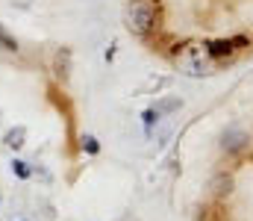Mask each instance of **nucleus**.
Segmentation results:
<instances>
[{
    "mask_svg": "<svg viewBox=\"0 0 253 221\" xmlns=\"http://www.w3.org/2000/svg\"><path fill=\"white\" fill-rule=\"evenodd\" d=\"M153 109H156L159 118H165V115L180 112V109H183V100H180V97H159V100L153 103Z\"/></svg>",
    "mask_w": 253,
    "mask_h": 221,
    "instance_id": "nucleus-5",
    "label": "nucleus"
},
{
    "mask_svg": "<svg viewBox=\"0 0 253 221\" xmlns=\"http://www.w3.org/2000/svg\"><path fill=\"white\" fill-rule=\"evenodd\" d=\"M53 77L62 83H68V77H71V50L68 47L56 50V56H53Z\"/></svg>",
    "mask_w": 253,
    "mask_h": 221,
    "instance_id": "nucleus-4",
    "label": "nucleus"
},
{
    "mask_svg": "<svg viewBox=\"0 0 253 221\" xmlns=\"http://www.w3.org/2000/svg\"><path fill=\"white\" fill-rule=\"evenodd\" d=\"M233 192V177L230 174H218L215 180H212V195L215 198H227Z\"/></svg>",
    "mask_w": 253,
    "mask_h": 221,
    "instance_id": "nucleus-6",
    "label": "nucleus"
},
{
    "mask_svg": "<svg viewBox=\"0 0 253 221\" xmlns=\"http://www.w3.org/2000/svg\"><path fill=\"white\" fill-rule=\"evenodd\" d=\"M0 50H9V53H18V42H15V39H12V36H9V33L3 30V27H0Z\"/></svg>",
    "mask_w": 253,
    "mask_h": 221,
    "instance_id": "nucleus-9",
    "label": "nucleus"
},
{
    "mask_svg": "<svg viewBox=\"0 0 253 221\" xmlns=\"http://www.w3.org/2000/svg\"><path fill=\"white\" fill-rule=\"evenodd\" d=\"M248 147H251V133H248L245 127L233 124V127L224 130V136H221V150H224V153L239 156V153H245Z\"/></svg>",
    "mask_w": 253,
    "mask_h": 221,
    "instance_id": "nucleus-2",
    "label": "nucleus"
},
{
    "mask_svg": "<svg viewBox=\"0 0 253 221\" xmlns=\"http://www.w3.org/2000/svg\"><path fill=\"white\" fill-rule=\"evenodd\" d=\"M242 44H245V39H218V42H209L206 44V56L224 59V56H233Z\"/></svg>",
    "mask_w": 253,
    "mask_h": 221,
    "instance_id": "nucleus-3",
    "label": "nucleus"
},
{
    "mask_svg": "<svg viewBox=\"0 0 253 221\" xmlns=\"http://www.w3.org/2000/svg\"><path fill=\"white\" fill-rule=\"evenodd\" d=\"M21 221H30V219H21Z\"/></svg>",
    "mask_w": 253,
    "mask_h": 221,
    "instance_id": "nucleus-12",
    "label": "nucleus"
},
{
    "mask_svg": "<svg viewBox=\"0 0 253 221\" xmlns=\"http://www.w3.org/2000/svg\"><path fill=\"white\" fill-rule=\"evenodd\" d=\"M80 147H83V153H91V156H94V153L100 150V142H97L94 136H83V142H80Z\"/></svg>",
    "mask_w": 253,
    "mask_h": 221,
    "instance_id": "nucleus-11",
    "label": "nucleus"
},
{
    "mask_svg": "<svg viewBox=\"0 0 253 221\" xmlns=\"http://www.w3.org/2000/svg\"><path fill=\"white\" fill-rule=\"evenodd\" d=\"M24 139H27V127H12V130L3 136V145L12 147V150H18V147H24Z\"/></svg>",
    "mask_w": 253,
    "mask_h": 221,
    "instance_id": "nucleus-7",
    "label": "nucleus"
},
{
    "mask_svg": "<svg viewBox=\"0 0 253 221\" xmlns=\"http://www.w3.org/2000/svg\"><path fill=\"white\" fill-rule=\"evenodd\" d=\"M126 27L135 36H147L156 27V6L150 0H132L126 6Z\"/></svg>",
    "mask_w": 253,
    "mask_h": 221,
    "instance_id": "nucleus-1",
    "label": "nucleus"
},
{
    "mask_svg": "<svg viewBox=\"0 0 253 221\" xmlns=\"http://www.w3.org/2000/svg\"><path fill=\"white\" fill-rule=\"evenodd\" d=\"M141 121H144V130L150 133V130H153V127L159 124V115H156V109H153V106H150V109H144V115H141Z\"/></svg>",
    "mask_w": 253,
    "mask_h": 221,
    "instance_id": "nucleus-10",
    "label": "nucleus"
},
{
    "mask_svg": "<svg viewBox=\"0 0 253 221\" xmlns=\"http://www.w3.org/2000/svg\"><path fill=\"white\" fill-rule=\"evenodd\" d=\"M12 174H15L18 180H30V177H33V168H30V162H24V159H12Z\"/></svg>",
    "mask_w": 253,
    "mask_h": 221,
    "instance_id": "nucleus-8",
    "label": "nucleus"
}]
</instances>
